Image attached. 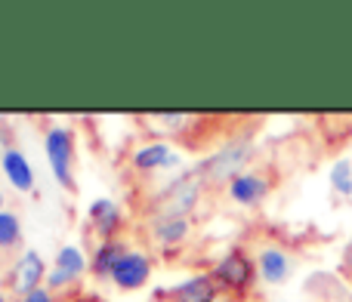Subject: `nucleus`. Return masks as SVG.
Wrapping results in <instances>:
<instances>
[{
	"instance_id": "obj_1",
	"label": "nucleus",
	"mask_w": 352,
	"mask_h": 302,
	"mask_svg": "<svg viewBox=\"0 0 352 302\" xmlns=\"http://www.w3.org/2000/svg\"><path fill=\"white\" fill-rule=\"evenodd\" d=\"M201 185H204V176L195 170V173H186L179 179H173L164 191L155 198L152 210L158 219H186V213L198 204Z\"/></svg>"
},
{
	"instance_id": "obj_2",
	"label": "nucleus",
	"mask_w": 352,
	"mask_h": 302,
	"mask_svg": "<svg viewBox=\"0 0 352 302\" xmlns=\"http://www.w3.org/2000/svg\"><path fill=\"white\" fill-rule=\"evenodd\" d=\"M72 154H74V136L65 127H53L47 133V157L50 167L56 173V182L68 191H74V176H72Z\"/></svg>"
},
{
	"instance_id": "obj_3",
	"label": "nucleus",
	"mask_w": 352,
	"mask_h": 302,
	"mask_svg": "<svg viewBox=\"0 0 352 302\" xmlns=\"http://www.w3.org/2000/svg\"><path fill=\"white\" fill-rule=\"evenodd\" d=\"M250 161V146L248 142H238L232 148L217 151L213 157H207L198 167V173L204 176V182H223V179H235L241 176V167Z\"/></svg>"
},
{
	"instance_id": "obj_4",
	"label": "nucleus",
	"mask_w": 352,
	"mask_h": 302,
	"mask_svg": "<svg viewBox=\"0 0 352 302\" xmlns=\"http://www.w3.org/2000/svg\"><path fill=\"white\" fill-rule=\"evenodd\" d=\"M47 278V266H43L41 253L28 250L25 256H19V262L10 272V290L16 297H31L34 290H41V281Z\"/></svg>"
},
{
	"instance_id": "obj_5",
	"label": "nucleus",
	"mask_w": 352,
	"mask_h": 302,
	"mask_svg": "<svg viewBox=\"0 0 352 302\" xmlns=\"http://www.w3.org/2000/svg\"><path fill=\"white\" fill-rule=\"evenodd\" d=\"M148 275H152V262L142 253H127L118 262L115 272H111V281H115L121 290H140L148 281Z\"/></svg>"
},
{
	"instance_id": "obj_6",
	"label": "nucleus",
	"mask_w": 352,
	"mask_h": 302,
	"mask_svg": "<svg viewBox=\"0 0 352 302\" xmlns=\"http://www.w3.org/2000/svg\"><path fill=\"white\" fill-rule=\"evenodd\" d=\"M250 275H254V268H250L248 256H244L241 250H232V253L217 266L213 281H219L223 287H232V290H241V287H248Z\"/></svg>"
},
{
	"instance_id": "obj_7",
	"label": "nucleus",
	"mask_w": 352,
	"mask_h": 302,
	"mask_svg": "<svg viewBox=\"0 0 352 302\" xmlns=\"http://www.w3.org/2000/svg\"><path fill=\"white\" fill-rule=\"evenodd\" d=\"M3 170L10 176V182L19 188V191H31L34 188V173H31L28 161L19 148H6L3 151Z\"/></svg>"
},
{
	"instance_id": "obj_8",
	"label": "nucleus",
	"mask_w": 352,
	"mask_h": 302,
	"mask_svg": "<svg viewBox=\"0 0 352 302\" xmlns=\"http://www.w3.org/2000/svg\"><path fill=\"white\" fill-rule=\"evenodd\" d=\"M229 191L238 204H256V200L269 191V185H266V179H260L256 173H241L229 182Z\"/></svg>"
},
{
	"instance_id": "obj_9",
	"label": "nucleus",
	"mask_w": 352,
	"mask_h": 302,
	"mask_svg": "<svg viewBox=\"0 0 352 302\" xmlns=\"http://www.w3.org/2000/svg\"><path fill=\"white\" fill-rule=\"evenodd\" d=\"M90 219H93V225L99 229V235L109 237L111 231H118V225H121V210H118L115 200L99 198V200H93L90 204Z\"/></svg>"
},
{
	"instance_id": "obj_10",
	"label": "nucleus",
	"mask_w": 352,
	"mask_h": 302,
	"mask_svg": "<svg viewBox=\"0 0 352 302\" xmlns=\"http://www.w3.org/2000/svg\"><path fill=\"white\" fill-rule=\"evenodd\" d=\"M287 268L291 266H287V256L281 250H263L260 253V275L269 284H281L287 278Z\"/></svg>"
},
{
	"instance_id": "obj_11",
	"label": "nucleus",
	"mask_w": 352,
	"mask_h": 302,
	"mask_svg": "<svg viewBox=\"0 0 352 302\" xmlns=\"http://www.w3.org/2000/svg\"><path fill=\"white\" fill-rule=\"evenodd\" d=\"M176 302H217L210 278H192L182 287H176Z\"/></svg>"
},
{
	"instance_id": "obj_12",
	"label": "nucleus",
	"mask_w": 352,
	"mask_h": 302,
	"mask_svg": "<svg viewBox=\"0 0 352 302\" xmlns=\"http://www.w3.org/2000/svg\"><path fill=\"white\" fill-rule=\"evenodd\" d=\"M133 163L140 170H158V167H167V163H176V154H170V148L155 142V146H146L136 151Z\"/></svg>"
},
{
	"instance_id": "obj_13",
	"label": "nucleus",
	"mask_w": 352,
	"mask_h": 302,
	"mask_svg": "<svg viewBox=\"0 0 352 302\" xmlns=\"http://www.w3.org/2000/svg\"><path fill=\"white\" fill-rule=\"evenodd\" d=\"M124 256H127V247H124V244H115V241L102 244V250H99L96 259H93V272H96L99 278H105V275L111 278V272L118 268V262H121Z\"/></svg>"
},
{
	"instance_id": "obj_14",
	"label": "nucleus",
	"mask_w": 352,
	"mask_h": 302,
	"mask_svg": "<svg viewBox=\"0 0 352 302\" xmlns=\"http://www.w3.org/2000/svg\"><path fill=\"white\" fill-rule=\"evenodd\" d=\"M155 235L164 244H176L188 235V222L186 219H155Z\"/></svg>"
},
{
	"instance_id": "obj_15",
	"label": "nucleus",
	"mask_w": 352,
	"mask_h": 302,
	"mask_svg": "<svg viewBox=\"0 0 352 302\" xmlns=\"http://www.w3.org/2000/svg\"><path fill=\"white\" fill-rule=\"evenodd\" d=\"M22 241V225L16 213H0V247H16Z\"/></svg>"
},
{
	"instance_id": "obj_16",
	"label": "nucleus",
	"mask_w": 352,
	"mask_h": 302,
	"mask_svg": "<svg viewBox=\"0 0 352 302\" xmlns=\"http://www.w3.org/2000/svg\"><path fill=\"white\" fill-rule=\"evenodd\" d=\"M56 268H62V272H68V275L78 278V275L87 268V262H84V256H80L78 247H62L59 256H56Z\"/></svg>"
},
{
	"instance_id": "obj_17",
	"label": "nucleus",
	"mask_w": 352,
	"mask_h": 302,
	"mask_svg": "<svg viewBox=\"0 0 352 302\" xmlns=\"http://www.w3.org/2000/svg\"><path fill=\"white\" fill-rule=\"evenodd\" d=\"M331 182H334V188L340 194H352V170L346 161H340L334 170H331Z\"/></svg>"
},
{
	"instance_id": "obj_18",
	"label": "nucleus",
	"mask_w": 352,
	"mask_h": 302,
	"mask_svg": "<svg viewBox=\"0 0 352 302\" xmlns=\"http://www.w3.org/2000/svg\"><path fill=\"white\" fill-rule=\"evenodd\" d=\"M68 281H74V275L62 272V268H53V272L47 275V284H50V290H56V287H65Z\"/></svg>"
},
{
	"instance_id": "obj_19",
	"label": "nucleus",
	"mask_w": 352,
	"mask_h": 302,
	"mask_svg": "<svg viewBox=\"0 0 352 302\" xmlns=\"http://www.w3.org/2000/svg\"><path fill=\"white\" fill-rule=\"evenodd\" d=\"M22 302H53V293H50V290H43V287H41V290H34V293H31V297H25Z\"/></svg>"
},
{
	"instance_id": "obj_20",
	"label": "nucleus",
	"mask_w": 352,
	"mask_h": 302,
	"mask_svg": "<svg viewBox=\"0 0 352 302\" xmlns=\"http://www.w3.org/2000/svg\"><path fill=\"white\" fill-rule=\"evenodd\" d=\"M346 266H349V268H352V247H349V250H346Z\"/></svg>"
},
{
	"instance_id": "obj_21",
	"label": "nucleus",
	"mask_w": 352,
	"mask_h": 302,
	"mask_svg": "<svg viewBox=\"0 0 352 302\" xmlns=\"http://www.w3.org/2000/svg\"><path fill=\"white\" fill-rule=\"evenodd\" d=\"M0 207H3V194H0ZM0 213H3V210H0Z\"/></svg>"
},
{
	"instance_id": "obj_22",
	"label": "nucleus",
	"mask_w": 352,
	"mask_h": 302,
	"mask_svg": "<svg viewBox=\"0 0 352 302\" xmlns=\"http://www.w3.org/2000/svg\"><path fill=\"white\" fill-rule=\"evenodd\" d=\"M93 302H105V299H99V297H93Z\"/></svg>"
},
{
	"instance_id": "obj_23",
	"label": "nucleus",
	"mask_w": 352,
	"mask_h": 302,
	"mask_svg": "<svg viewBox=\"0 0 352 302\" xmlns=\"http://www.w3.org/2000/svg\"><path fill=\"white\" fill-rule=\"evenodd\" d=\"M0 302H6V297H3V293H0Z\"/></svg>"
},
{
	"instance_id": "obj_24",
	"label": "nucleus",
	"mask_w": 352,
	"mask_h": 302,
	"mask_svg": "<svg viewBox=\"0 0 352 302\" xmlns=\"http://www.w3.org/2000/svg\"><path fill=\"white\" fill-rule=\"evenodd\" d=\"M217 302H226V299H217Z\"/></svg>"
}]
</instances>
